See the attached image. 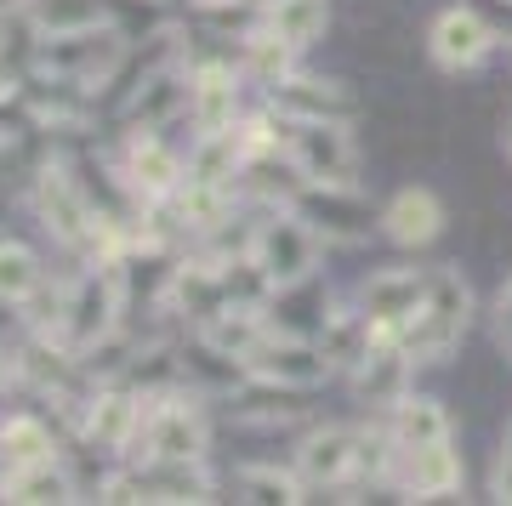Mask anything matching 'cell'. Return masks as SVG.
Listing matches in <instances>:
<instances>
[{"mask_svg":"<svg viewBox=\"0 0 512 506\" xmlns=\"http://www.w3.org/2000/svg\"><path fill=\"white\" fill-rule=\"evenodd\" d=\"M382 234L399 245V251H421L444 234V199L433 188H399V194L382 205Z\"/></svg>","mask_w":512,"mask_h":506,"instance_id":"obj_16","label":"cell"},{"mask_svg":"<svg viewBox=\"0 0 512 506\" xmlns=\"http://www.w3.org/2000/svg\"><path fill=\"white\" fill-rule=\"evenodd\" d=\"M251 376H262V381H279V387H319V381L336 370L330 364V353L313 336H296V330H268L262 342L251 347Z\"/></svg>","mask_w":512,"mask_h":506,"instance_id":"obj_8","label":"cell"},{"mask_svg":"<svg viewBox=\"0 0 512 506\" xmlns=\"http://www.w3.org/2000/svg\"><path fill=\"white\" fill-rule=\"evenodd\" d=\"M234 501H313V484L302 478V472H285V467H262V461H251V467L234 472Z\"/></svg>","mask_w":512,"mask_h":506,"instance_id":"obj_22","label":"cell"},{"mask_svg":"<svg viewBox=\"0 0 512 506\" xmlns=\"http://www.w3.org/2000/svg\"><path fill=\"white\" fill-rule=\"evenodd\" d=\"M359 450H365V427H319L302 438L296 472L313 489H348L359 478Z\"/></svg>","mask_w":512,"mask_h":506,"instance_id":"obj_13","label":"cell"},{"mask_svg":"<svg viewBox=\"0 0 512 506\" xmlns=\"http://www.w3.org/2000/svg\"><path fill=\"white\" fill-rule=\"evenodd\" d=\"M467 325H473V290H467V279H461L456 268H439L433 285H427V296H421L416 319L404 325L399 342L410 347L416 364H444L461 347Z\"/></svg>","mask_w":512,"mask_h":506,"instance_id":"obj_2","label":"cell"},{"mask_svg":"<svg viewBox=\"0 0 512 506\" xmlns=\"http://www.w3.org/2000/svg\"><path fill=\"white\" fill-rule=\"evenodd\" d=\"M40 285H46L40 256L29 251V245H18V239H0V302L23 308V302H29Z\"/></svg>","mask_w":512,"mask_h":506,"instance_id":"obj_24","label":"cell"},{"mask_svg":"<svg viewBox=\"0 0 512 506\" xmlns=\"http://www.w3.org/2000/svg\"><path fill=\"white\" fill-rule=\"evenodd\" d=\"M245 256L268 273L274 290L302 285V279L319 273V234L296 217L291 205H279V211H262V222L245 234Z\"/></svg>","mask_w":512,"mask_h":506,"instance_id":"obj_3","label":"cell"},{"mask_svg":"<svg viewBox=\"0 0 512 506\" xmlns=\"http://www.w3.org/2000/svg\"><path fill=\"white\" fill-rule=\"evenodd\" d=\"M285 154L308 182L359 188V148L342 120H285Z\"/></svg>","mask_w":512,"mask_h":506,"instance_id":"obj_6","label":"cell"},{"mask_svg":"<svg viewBox=\"0 0 512 506\" xmlns=\"http://www.w3.org/2000/svg\"><path fill=\"white\" fill-rule=\"evenodd\" d=\"M410 347L399 342V336H376V347H370L365 359L353 364V398L365 404V410H393L404 393H410Z\"/></svg>","mask_w":512,"mask_h":506,"instance_id":"obj_14","label":"cell"},{"mask_svg":"<svg viewBox=\"0 0 512 506\" xmlns=\"http://www.w3.org/2000/svg\"><path fill=\"white\" fill-rule=\"evenodd\" d=\"M200 12H222V6H245V0H194Z\"/></svg>","mask_w":512,"mask_h":506,"instance_id":"obj_28","label":"cell"},{"mask_svg":"<svg viewBox=\"0 0 512 506\" xmlns=\"http://www.w3.org/2000/svg\"><path fill=\"white\" fill-rule=\"evenodd\" d=\"M137 40L109 23V29H80V35H40L35 40V74H52V80H74L86 91H103L120 74V63L131 57Z\"/></svg>","mask_w":512,"mask_h":506,"instance_id":"obj_1","label":"cell"},{"mask_svg":"<svg viewBox=\"0 0 512 506\" xmlns=\"http://www.w3.org/2000/svg\"><path fill=\"white\" fill-rule=\"evenodd\" d=\"M239 86H245V69L228 63V57H205V63L188 69V120H194V137L239 126Z\"/></svg>","mask_w":512,"mask_h":506,"instance_id":"obj_10","label":"cell"},{"mask_svg":"<svg viewBox=\"0 0 512 506\" xmlns=\"http://www.w3.org/2000/svg\"><path fill=\"white\" fill-rule=\"evenodd\" d=\"M29 35H80V29H109L114 0H29L23 6Z\"/></svg>","mask_w":512,"mask_h":506,"instance_id":"obj_19","label":"cell"},{"mask_svg":"<svg viewBox=\"0 0 512 506\" xmlns=\"http://www.w3.org/2000/svg\"><path fill=\"white\" fill-rule=\"evenodd\" d=\"M205 450H211V433H205L200 393L177 387V393L148 398L143 438H137L131 461H205Z\"/></svg>","mask_w":512,"mask_h":506,"instance_id":"obj_4","label":"cell"},{"mask_svg":"<svg viewBox=\"0 0 512 506\" xmlns=\"http://www.w3.org/2000/svg\"><path fill=\"white\" fill-rule=\"evenodd\" d=\"M18 91H23V74H18V63H6V46H0V109H6Z\"/></svg>","mask_w":512,"mask_h":506,"instance_id":"obj_26","label":"cell"},{"mask_svg":"<svg viewBox=\"0 0 512 506\" xmlns=\"http://www.w3.org/2000/svg\"><path fill=\"white\" fill-rule=\"evenodd\" d=\"M109 177L120 182V194L143 211V205H160V199H171L177 188H183L188 160L177 154V148H165L160 131H126V143H120V154H114Z\"/></svg>","mask_w":512,"mask_h":506,"instance_id":"obj_5","label":"cell"},{"mask_svg":"<svg viewBox=\"0 0 512 506\" xmlns=\"http://www.w3.org/2000/svg\"><path fill=\"white\" fill-rule=\"evenodd\" d=\"M291 211L308 222L325 245H359V239H370L382 228V211H376L359 188H336V182H308V188L296 194Z\"/></svg>","mask_w":512,"mask_h":506,"instance_id":"obj_7","label":"cell"},{"mask_svg":"<svg viewBox=\"0 0 512 506\" xmlns=\"http://www.w3.org/2000/svg\"><path fill=\"white\" fill-rule=\"evenodd\" d=\"M177 114H188V69L183 63H160L154 74H143L131 86L120 126L126 131H165Z\"/></svg>","mask_w":512,"mask_h":506,"instance_id":"obj_15","label":"cell"},{"mask_svg":"<svg viewBox=\"0 0 512 506\" xmlns=\"http://www.w3.org/2000/svg\"><path fill=\"white\" fill-rule=\"evenodd\" d=\"M0 455H6V472L12 467H35V461H52L57 433L40 416H6L0 421Z\"/></svg>","mask_w":512,"mask_h":506,"instance_id":"obj_23","label":"cell"},{"mask_svg":"<svg viewBox=\"0 0 512 506\" xmlns=\"http://www.w3.org/2000/svg\"><path fill=\"white\" fill-rule=\"evenodd\" d=\"M495 29L484 18H478L473 6H450V12H439L433 18V29H427V52H433V63L450 74H473L490 63L495 52Z\"/></svg>","mask_w":512,"mask_h":506,"instance_id":"obj_11","label":"cell"},{"mask_svg":"<svg viewBox=\"0 0 512 506\" xmlns=\"http://www.w3.org/2000/svg\"><path fill=\"white\" fill-rule=\"evenodd\" d=\"M501 342H512V336H501Z\"/></svg>","mask_w":512,"mask_h":506,"instance_id":"obj_31","label":"cell"},{"mask_svg":"<svg viewBox=\"0 0 512 506\" xmlns=\"http://www.w3.org/2000/svg\"><path fill=\"white\" fill-rule=\"evenodd\" d=\"M507 450H512V427H507Z\"/></svg>","mask_w":512,"mask_h":506,"instance_id":"obj_30","label":"cell"},{"mask_svg":"<svg viewBox=\"0 0 512 506\" xmlns=\"http://www.w3.org/2000/svg\"><path fill=\"white\" fill-rule=\"evenodd\" d=\"M0 501H18V506H46V501H80V484L69 478L63 461H35V467H12L0 478Z\"/></svg>","mask_w":512,"mask_h":506,"instance_id":"obj_20","label":"cell"},{"mask_svg":"<svg viewBox=\"0 0 512 506\" xmlns=\"http://www.w3.org/2000/svg\"><path fill=\"white\" fill-rule=\"evenodd\" d=\"M495 330L512 336V285H501V296H495Z\"/></svg>","mask_w":512,"mask_h":506,"instance_id":"obj_27","label":"cell"},{"mask_svg":"<svg viewBox=\"0 0 512 506\" xmlns=\"http://www.w3.org/2000/svg\"><path fill=\"white\" fill-rule=\"evenodd\" d=\"M427 285H433V273H421V268H382L359 285L353 308L376 325V336H404V325L416 319L421 296H427Z\"/></svg>","mask_w":512,"mask_h":506,"instance_id":"obj_9","label":"cell"},{"mask_svg":"<svg viewBox=\"0 0 512 506\" xmlns=\"http://www.w3.org/2000/svg\"><path fill=\"white\" fill-rule=\"evenodd\" d=\"M268 109H274L279 120H342V126H353V120H359V97H353L342 80L285 74V80L268 91Z\"/></svg>","mask_w":512,"mask_h":506,"instance_id":"obj_12","label":"cell"},{"mask_svg":"<svg viewBox=\"0 0 512 506\" xmlns=\"http://www.w3.org/2000/svg\"><path fill=\"white\" fill-rule=\"evenodd\" d=\"M262 29L279 35L285 46H296V52H308L330 29V0H262Z\"/></svg>","mask_w":512,"mask_h":506,"instance_id":"obj_21","label":"cell"},{"mask_svg":"<svg viewBox=\"0 0 512 506\" xmlns=\"http://www.w3.org/2000/svg\"><path fill=\"white\" fill-rule=\"evenodd\" d=\"M393 484L404 489V501H439L461 489V455L456 444H433V450H410L393 467Z\"/></svg>","mask_w":512,"mask_h":506,"instance_id":"obj_17","label":"cell"},{"mask_svg":"<svg viewBox=\"0 0 512 506\" xmlns=\"http://www.w3.org/2000/svg\"><path fill=\"white\" fill-rule=\"evenodd\" d=\"M490 495L495 501H512V450L501 444V455H495V467H490Z\"/></svg>","mask_w":512,"mask_h":506,"instance_id":"obj_25","label":"cell"},{"mask_svg":"<svg viewBox=\"0 0 512 506\" xmlns=\"http://www.w3.org/2000/svg\"><path fill=\"white\" fill-rule=\"evenodd\" d=\"M507 160H512V126H507Z\"/></svg>","mask_w":512,"mask_h":506,"instance_id":"obj_29","label":"cell"},{"mask_svg":"<svg viewBox=\"0 0 512 506\" xmlns=\"http://www.w3.org/2000/svg\"><path fill=\"white\" fill-rule=\"evenodd\" d=\"M387 433L399 444V455L410 450H433V444H450V416H444L439 398L427 393H404L393 410H387Z\"/></svg>","mask_w":512,"mask_h":506,"instance_id":"obj_18","label":"cell"}]
</instances>
